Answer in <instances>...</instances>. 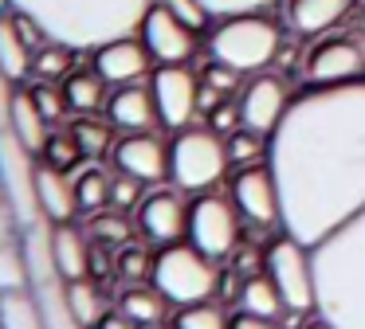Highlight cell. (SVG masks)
Returning <instances> with one entry per match:
<instances>
[{"label": "cell", "mask_w": 365, "mask_h": 329, "mask_svg": "<svg viewBox=\"0 0 365 329\" xmlns=\"http://www.w3.org/2000/svg\"><path fill=\"white\" fill-rule=\"evenodd\" d=\"M106 118H110L114 130L122 133H142V130H153L158 122V106H153V90L138 83H126V86H114L106 94Z\"/></svg>", "instance_id": "18"}, {"label": "cell", "mask_w": 365, "mask_h": 329, "mask_svg": "<svg viewBox=\"0 0 365 329\" xmlns=\"http://www.w3.org/2000/svg\"><path fill=\"white\" fill-rule=\"evenodd\" d=\"M232 204L255 227H283V200H279V180L271 172V161H255L236 169L232 177Z\"/></svg>", "instance_id": "10"}, {"label": "cell", "mask_w": 365, "mask_h": 329, "mask_svg": "<svg viewBox=\"0 0 365 329\" xmlns=\"http://www.w3.org/2000/svg\"><path fill=\"white\" fill-rule=\"evenodd\" d=\"M169 298L161 294L158 286H145V282H126V290L118 294V310L126 313L130 321H138L142 329H158L161 321L169 318Z\"/></svg>", "instance_id": "23"}, {"label": "cell", "mask_w": 365, "mask_h": 329, "mask_svg": "<svg viewBox=\"0 0 365 329\" xmlns=\"http://www.w3.org/2000/svg\"><path fill=\"white\" fill-rule=\"evenodd\" d=\"M51 255H56V266L67 282L91 278V243L87 235L75 224H56L51 227Z\"/></svg>", "instance_id": "22"}, {"label": "cell", "mask_w": 365, "mask_h": 329, "mask_svg": "<svg viewBox=\"0 0 365 329\" xmlns=\"http://www.w3.org/2000/svg\"><path fill=\"white\" fill-rule=\"evenodd\" d=\"M91 239L95 243H106V247H126L130 243V219L122 208H110V212H95L87 224Z\"/></svg>", "instance_id": "31"}, {"label": "cell", "mask_w": 365, "mask_h": 329, "mask_svg": "<svg viewBox=\"0 0 365 329\" xmlns=\"http://www.w3.org/2000/svg\"><path fill=\"white\" fill-rule=\"evenodd\" d=\"M32 63H36V47L28 43L20 16L0 12V75L12 78V83H24L32 75Z\"/></svg>", "instance_id": "21"}, {"label": "cell", "mask_w": 365, "mask_h": 329, "mask_svg": "<svg viewBox=\"0 0 365 329\" xmlns=\"http://www.w3.org/2000/svg\"><path fill=\"white\" fill-rule=\"evenodd\" d=\"M12 94H16V83L0 75V130L12 125Z\"/></svg>", "instance_id": "45"}, {"label": "cell", "mask_w": 365, "mask_h": 329, "mask_svg": "<svg viewBox=\"0 0 365 329\" xmlns=\"http://www.w3.org/2000/svg\"><path fill=\"white\" fill-rule=\"evenodd\" d=\"M150 282L181 310V306L208 302L216 294V266L192 243H161V251L153 255Z\"/></svg>", "instance_id": "6"}, {"label": "cell", "mask_w": 365, "mask_h": 329, "mask_svg": "<svg viewBox=\"0 0 365 329\" xmlns=\"http://www.w3.org/2000/svg\"><path fill=\"white\" fill-rule=\"evenodd\" d=\"M95 329H142V325H138V321H130L122 310H114V313H103V321H98Z\"/></svg>", "instance_id": "47"}, {"label": "cell", "mask_w": 365, "mask_h": 329, "mask_svg": "<svg viewBox=\"0 0 365 329\" xmlns=\"http://www.w3.org/2000/svg\"><path fill=\"white\" fill-rule=\"evenodd\" d=\"M32 149L16 137L12 130H0V184L9 192L12 208L20 216V227H36L43 224V208H40V192H36V169Z\"/></svg>", "instance_id": "9"}, {"label": "cell", "mask_w": 365, "mask_h": 329, "mask_svg": "<svg viewBox=\"0 0 365 329\" xmlns=\"http://www.w3.org/2000/svg\"><path fill=\"white\" fill-rule=\"evenodd\" d=\"M71 55H75V47H67V43H56V39H48L43 47H36L32 75H40V78L71 75Z\"/></svg>", "instance_id": "36"}, {"label": "cell", "mask_w": 365, "mask_h": 329, "mask_svg": "<svg viewBox=\"0 0 365 329\" xmlns=\"http://www.w3.org/2000/svg\"><path fill=\"white\" fill-rule=\"evenodd\" d=\"M142 200V180L130 177V172H114L110 177V208H138Z\"/></svg>", "instance_id": "40"}, {"label": "cell", "mask_w": 365, "mask_h": 329, "mask_svg": "<svg viewBox=\"0 0 365 329\" xmlns=\"http://www.w3.org/2000/svg\"><path fill=\"white\" fill-rule=\"evenodd\" d=\"M267 157H271V137H263V133L236 130V133L228 137V161L236 164V169L255 164V161H267Z\"/></svg>", "instance_id": "32"}, {"label": "cell", "mask_w": 365, "mask_h": 329, "mask_svg": "<svg viewBox=\"0 0 365 329\" xmlns=\"http://www.w3.org/2000/svg\"><path fill=\"white\" fill-rule=\"evenodd\" d=\"M232 329H287V325L271 318H255V313H240V318H232Z\"/></svg>", "instance_id": "46"}, {"label": "cell", "mask_w": 365, "mask_h": 329, "mask_svg": "<svg viewBox=\"0 0 365 329\" xmlns=\"http://www.w3.org/2000/svg\"><path fill=\"white\" fill-rule=\"evenodd\" d=\"M114 274H118L122 282H142L145 274H153V255H145L142 247L126 243V247L118 251V258H114Z\"/></svg>", "instance_id": "37"}, {"label": "cell", "mask_w": 365, "mask_h": 329, "mask_svg": "<svg viewBox=\"0 0 365 329\" xmlns=\"http://www.w3.org/2000/svg\"><path fill=\"white\" fill-rule=\"evenodd\" d=\"M12 290H32L24 235H20L16 243H0V294H12Z\"/></svg>", "instance_id": "29"}, {"label": "cell", "mask_w": 365, "mask_h": 329, "mask_svg": "<svg viewBox=\"0 0 365 329\" xmlns=\"http://www.w3.org/2000/svg\"><path fill=\"white\" fill-rule=\"evenodd\" d=\"M283 231L314 247L365 208V78L294 94L271 133Z\"/></svg>", "instance_id": "1"}, {"label": "cell", "mask_w": 365, "mask_h": 329, "mask_svg": "<svg viewBox=\"0 0 365 329\" xmlns=\"http://www.w3.org/2000/svg\"><path fill=\"white\" fill-rule=\"evenodd\" d=\"M48 125L51 122L43 118V110L36 106L32 90H16V94H12V125H9V130L16 133L32 153H43V145H48Z\"/></svg>", "instance_id": "24"}, {"label": "cell", "mask_w": 365, "mask_h": 329, "mask_svg": "<svg viewBox=\"0 0 365 329\" xmlns=\"http://www.w3.org/2000/svg\"><path fill=\"white\" fill-rule=\"evenodd\" d=\"M71 133L79 137V145H83V157H98V153H106L110 149V125L106 122H98L95 114H79L71 122Z\"/></svg>", "instance_id": "34"}, {"label": "cell", "mask_w": 365, "mask_h": 329, "mask_svg": "<svg viewBox=\"0 0 365 329\" xmlns=\"http://www.w3.org/2000/svg\"><path fill=\"white\" fill-rule=\"evenodd\" d=\"M263 271L271 274V282L279 286L287 310L299 313H318V282H314V255L307 243H299L294 235H279L263 251Z\"/></svg>", "instance_id": "7"}, {"label": "cell", "mask_w": 365, "mask_h": 329, "mask_svg": "<svg viewBox=\"0 0 365 329\" xmlns=\"http://www.w3.org/2000/svg\"><path fill=\"white\" fill-rule=\"evenodd\" d=\"M153 0H12L16 12L36 20L43 36L75 51H95L142 28Z\"/></svg>", "instance_id": "3"}, {"label": "cell", "mask_w": 365, "mask_h": 329, "mask_svg": "<svg viewBox=\"0 0 365 329\" xmlns=\"http://www.w3.org/2000/svg\"><path fill=\"white\" fill-rule=\"evenodd\" d=\"M9 8H12V0H0V12H9Z\"/></svg>", "instance_id": "49"}, {"label": "cell", "mask_w": 365, "mask_h": 329, "mask_svg": "<svg viewBox=\"0 0 365 329\" xmlns=\"http://www.w3.org/2000/svg\"><path fill=\"white\" fill-rule=\"evenodd\" d=\"M291 98H294L291 83H287L279 70H255V75L244 83L240 98H236L240 102V122H244V130L271 137V133L279 130V122H283Z\"/></svg>", "instance_id": "11"}, {"label": "cell", "mask_w": 365, "mask_h": 329, "mask_svg": "<svg viewBox=\"0 0 365 329\" xmlns=\"http://www.w3.org/2000/svg\"><path fill=\"white\" fill-rule=\"evenodd\" d=\"M173 329H232V321L220 306L197 302V306H181V310H177Z\"/></svg>", "instance_id": "33"}, {"label": "cell", "mask_w": 365, "mask_h": 329, "mask_svg": "<svg viewBox=\"0 0 365 329\" xmlns=\"http://www.w3.org/2000/svg\"><path fill=\"white\" fill-rule=\"evenodd\" d=\"M0 329H48L43 310H40L32 290L0 294Z\"/></svg>", "instance_id": "27"}, {"label": "cell", "mask_w": 365, "mask_h": 329, "mask_svg": "<svg viewBox=\"0 0 365 329\" xmlns=\"http://www.w3.org/2000/svg\"><path fill=\"white\" fill-rule=\"evenodd\" d=\"M67 306H71L75 321H79L83 329H95L98 321H103V290H98V282L91 278H79V282H67Z\"/></svg>", "instance_id": "28"}, {"label": "cell", "mask_w": 365, "mask_h": 329, "mask_svg": "<svg viewBox=\"0 0 365 329\" xmlns=\"http://www.w3.org/2000/svg\"><path fill=\"white\" fill-rule=\"evenodd\" d=\"M150 47L142 43V36H118L110 43L95 47V70L106 78V86H126V83H138L142 75H150Z\"/></svg>", "instance_id": "17"}, {"label": "cell", "mask_w": 365, "mask_h": 329, "mask_svg": "<svg viewBox=\"0 0 365 329\" xmlns=\"http://www.w3.org/2000/svg\"><path fill=\"white\" fill-rule=\"evenodd\" d=\"M153 4H161V8H169V12L177 16L181 24H189L192 31H205L208 24L216 20L212 12L205 8V0H153Z\"/></svg>", "instance_id": "38"}, {"label": "cell", "mask_w": 365, "mask_h": 329, "mask_svg": "<svg viewBox=\"0 0 365 329\" xmlns=\"http://www.w3.org/2000/svg\"><path fill=\"white\" fill-rule=\"evenodd\" d=\"M32 98H36V106L43 110V118H48V122H59V118L67 114V94H63V86H51L48 78H43L40 86H32Z\"/></svg>", "instance_id": "39"}, {"label": "cell", "mask_w": 365, "mask_h": 329, "mask_svg": "<svg viewBox=\"0 0 365 329\" xmlns=\"http://www.w3.org/2000/svg\"><path fill=\"white\" fill-rule=\"evenodd\" d=\"M150 90H153V106H158V122L161 130H189L192 118L200 114L197 106V94H200V83L185 63H173V67H158L150 78Z\"/></svg>", "instance_id": "12"}, {"label": "cell", "mask_w": 365, "mask_h": 329, "mask_svg": "<svg viewBox=\"0 0 365 329\" xmlns=\"http://www.w3.org/2000/svg\"><path fill=\"white\" fill-rule=\"evenodd\" d=\"M310 86H334V83H354L365 75V39L361 36H326L310 47L307 63Z\"/></svg>", "instance_id": "13"}, {"label": "cell", "mask_w": 365, "mask_h": 329, "mask_svg": "<svg viewBox=\"0 0 365 329\" xmlns=\"http://www.w3.org/2000/svg\"><path fill=\"white\" fill-rule=\"evenodd\" d=\"M228 164V137H220L208 125H200V130L189 125L169 145V180L181 192H208L224 180Z\"/></svg>", "instance_id": "5"}, {"label": "cell", "mask_w": 365, "mask_h": 329, "mask_svg": "<svg viewBox=\"0 0 365 329\" xmlns=\"http://www.w3.org/2000/svg\"><path fill=\"white\" fill-rule=\"evenodd\" d=\"M200 83L232 98V94L240 90V70H232V67H224V63H216V59H212V67H208L205 75H200Z\"/></svg>", "instance_id": "42"}, {"label": "cell", "mask_w": 365, "mask_h": 329, "mask_svg": "<svg viewBox=\"0 0 365 329\" xmlns=\"http://www.w3.org/2000/svg\"><path fill=\"white\" fill-rule=\"evenodd\" d=\"M20 235H24V227H20V216L16 208H12L9 192H4V184H0V243H16Z\"/></svg>", "instance_id": "44"}, {"label": "cell", "mask_w": 365, "mask_h": 329, "mask_svg": "<svg viewBox=\"0 0 365 329\" xmlns=\"http://www.w3.org/2000/svg\"><path fill=\"white\" fill-rule=\"evenodd\" d=\"M138 36H142V43L150 47V55H153L158 67H173V63H189L192 55H197V36L200 31H192L189 24H181L169 8L150 4Z\"/></svg>", "instance_id": "14"}, {"label": "cell", "mask_w": 365, "mask_h": 329, "mask_svg": "<svg viewBox=\"0 0 365 329\" xmlns=\"http://www.w3.org/2000/svg\"><path fill=\"white\" fill-rule=\"evenodd\" d=\"M318 318L338 329H365V208L310 247Z\"/></svg>", "instance_id": "2"}, {"label": "cell", "mask_w": 365, "mask_h": 329, "mask_svg": "<svg viewBox=\"0 0 365 329\" xmlns=\"http://www.w3.org/2000/svg\"><path fill=\"white\" fill-rule=\"evenodd\" d=\"M349 8L354 0H283V20L299 36H322L346 20Z\"/></svg>", "instance_id": "20"}, {"label": "cell", "mask_w": 365, "mask_h": 329, "mask_svg": "<svg viewBox=\"0 0 365 329\" xmlns=\"http://www.w3.org/2000/svg\"><path fill=\"white\" fill-rule=\"evenodd\" d=\"M240 306H244V313H255V318H271V321H279V318H283V310H287L283 294H279V286L271 282L267 271L252 274V278L240 286Z\"/></svg>", "instance_id": "25"}, {"label": "cell", "mask_w": 365, "mask_h": 329, "mask_svg": "<svg viewBox=\"0 0 365 329\" xmlns=\"http://www.w3.org/2000/svg\"><path fill=\"white\" fill-rule=\"evenodd\" d=\"M75 192H79V212H103L110 208V177H106L98 164H87V169L75 177Z\"/></svg>", "instance_id": "30"}, {"label": "cell", "mask_w": 365, "mask_h": 329, "mask_svg": "<svg viewBox=\"0 0 365 329\" xmlns=\"http://www.w3.org/2000/svg\"><path fill=\"white\" fill-rule=\"evenodd\" d=\"M63 94H67V106H71L75 114H95L106 102V78L98 75L95 67L71 70V75H63Z\"/></svg>", "instance_id": "26"}, {"label": "cell", "mask_w": 365, "mask_h": 329, "mask_svg": "<svg viewBox=\"0 0 365 329\" xmlns=\"http://www.w3.org/2000/svg\"><path fill=\"white\" fill-rule=\"evenodd\" d=\"M110 157H114V169L138 177L142 184H161L169 177V141L153 130L118 137Z\"/></svg>", "instance_id": "15"}, {"label": "cell", "mask_w": 365, "mask_h": 329, "mask_svg": "<svg viewBox=\"0 0 365 329\" xmlns=\"http://www.w3.org/2000/svg\"><path fill=\"white\" fill-rule=\"evenodd\" d=\"M275 0H205V8L220 20V16H236V12H267Z\"/></svg>", "instance_id": "43"}, {"label": "cell", "mask_w": 365, "mask_h": 329, "mask_svg": "<svg viewBox=\"0 0 365 329\" xmlns=\"http://www.w3.org/2000/svg\"><path fill=\"white\" fill-rule=\"evenodd\" d=\"M138 227L153 243H177L189 227V204L181 200V188H153L138 204Z\"/></svg>", "instance_id": "16"}, {"label": "cell", "mask_w": 365, "mask_h": 329, "mask_svg": "<svg viewBox=\"0 0 365 329\" xmlns=\"http://www.w3.org/2000/svg\"><path fill=\"white\" fill-rule=\"evenodd\" d=\"M36 192H40V208L51 224H71L79 212V192H75V177L67 169L43 161L36 169Z\"/></svg>", "instance_id": "19"}, {"label": "cell", "mask_w": 365, "mask_h": 329, "mask_svg": "<svg viewBox=\"0 0 365 329\" xmlns=\"http://www.w3.org/2000/svg\"><path fill=\"white\" fill-rule=\"evenodd\" d=\"M185 239L216 258H228L240 243V212L228 196H212V192H197V200L189 204V227H185Z\"/></svg>", "instance_id": "8"}, {"label": "cell", "mask_w": 365, "mask_h": 329, "mask_svg": "<svg viewBox=\"0 0 365 329\" xmlns=\"http://www.w3.org/2000/svg\"><path fill=\"white\" fill-rule=\"evenodd\" d=\"M279 43H283V31L267 12L220 16L216 28L208 31V55L224 67L240 70V75L267 70L271 59L279 55Z\"/></svg>", "instance_id": "4"}, {"label": "cell", "mask_w": 365, "mask_h": 329, "mask_svg": "<svg viewBox=\"0 0 365 329\" xmlns=\"http://www.w3.org/2000/svg\"><path fill=\"white\" fill-rule=\"evenodd\" d=\"M302 329H338V325H330V321H326V318H318V313H314V318H310V321H307V325H302Z\"/></svg>", "instance_id": "48"}, {"label": "cell", "mask_w": 365, "mask_h": 329, "mask_svg": "<svg viewBox=\"0 0 365 329\" xmlns=\"http://www.w3.org/2000/svg\"><path fill=\"white\" fill-rule=\"evenodd\" d=\"M43 161L56 164V169H67V172H71L75 164L83 161V145H79V137H75L71 130H56V133H48V145H43Z\"/></svg>", "instance_id": "35"}, {"label": "cell", "mask_w": 365, "mask_h": 329, "mask_svg": "<svg viewBox=\"0 0 365 329\" xmlns=\"http://www.w3.org/2000/svg\"><path fill=\"white\" fill-rule=\"evenodd\" d=\"M208 130H216L220 137H232L236 130H244V122H240V102H232V98H224L220 106L208 114Z\"/></svg>", "instance_id": "41"}]
</instances>
